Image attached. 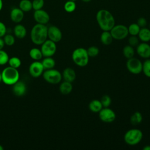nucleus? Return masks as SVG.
Wrapping results in <instances>:
<instances>
[{
  "mask_svg": "<svg viewBox=\"0 0 150 150\" xmlns=\"http://www.w3.org/2000/svg\"><path fill=\"white\" fill-rule=\"evenodd\" d=\"M96 20L99 27L103 31H110L115 23L113 15L106 9H100L97 12Z\"/></svg>",
  "mask_w": 150,
  "mask_h": 150,
  "instance_id": "f257e3e1",
  "label": "nucleus"
},
{
  "mask_svg": "<svg viewBox=\"0 0 150 150\" xmlns=\"http://www.w3.org/2000/svg\"><path fill=\"white\" fill-rule=\"evenodd\" d=\"M30 39L36 45H41L47 38V27L46 25L36 23L30 31Z\"/></svg>",
  "mask_w": 150,
  "mask_h": 150,
  "instance_id": "f03ea898",
  "label": "nucleus"
},
{
  "mask_svg": "<svg viewBox=\"0 0 150 150\" xmlns=\"http://www.w3.org/2000/svg\"><path fill=\"white\" fill-rule=\"evenodd\" d=\"M2 81L6 85H13L19 79V73L17 69L8 66L2 71Z\"/></svg>",
  "mask_w": 150,
  "mask_h": 150,
  "instance_id": "7ed1b4c3",
  "label": "nucleus"
},
{
  "mask_svg": "<svg viewBox=\"0 0 150 150\" xmlns=\"http://www.w3.org/2000/svg\"><path fill=\"white\" fill-rule=\"evenodd\" d=\"M89 56L87 49L83 47H77L72 53L71 58L73 62L79 67L86 66L89 62Z\"/></svg>",
  "mask_w": 150,
  "mask_h": 150,
  "instance_id": "20e7f679",
  "label": "nucleus"
},
{
  "mask_svg": "<svg viewBox=\"0 0 150 150\" xmlns=\"http://www.w3.org/2000/svg\"><path fill=\"white\" fill-rule=\"evenodd\" d=\"M143 138V133L139 129L132 128L128 130L124 136L125 142L129 145L139 144Z\"/></svg>",
  "mask_w": 150,
  "mask_h": 150,
  "instance_id": "39448f33",
  "label": "nucleus"
},
{
  "mask_svg": "<svg viewBox=\"0 0 150 150\" xmlns=\"http://www.w3.org/2000/svg\"><path fill=\"white\" fill-rule=\"evenodd\" d=\"M44 80L52 84H56L59 83L62 79V74L61 73L54 69L45 70L42 74Z\"/></svg>",
  "mask_w": 150,
  "mask_h": 150,
  "instance_id": "423d86ee",
  "label": "nucleus"
},
{
  "mask_svg": "<svg viewBox=\"0 0 150 150\" xmlns=\"http://www.w3.org/2000/svg\"><path fill=\"white\" fill-rule=\"evenodd\" d=\"M110 32L113 39L118 40L126 38L129 34L128 27L124 25H115Z\"/></svg>",
  "mask_w": 150,
  "mask_h": 150,
  "instance_id": "0eeeda50",
  "label": "nucleus"
},
{
  "mask_svg": "<svg viewBox=\"0 0 150 150\" xmlns=\"http://www.w3.org/2000/svg\"><path fill=\"white\" fill-rule=\"evenodd\" d=\"M126 67L128 71L134 74H138L142 71V63L140 60L134 57L128 59Z\"/></svg>",
  "mask_w": 150,
  "mask_h": 150,
  "instance_id": "6e6552de",
  "label": "nucleus"
},
{
  "mask_svg": "<svg viewBox=\"0 0 150 150\" xmlns=\"http://www.w3.org/2000/svg\"><path fill=\"white\" fill-rule=\"evenodd\" d=\"M56 43L50 39H46L41 45L40 50L43 57H52L55 54L57 50Z\"/></svg>",
  "mask_w": 150,
  "mask_h": 150,
  "instance_id": "1a4fd4ad",
  "label": "nucleus"
},
{
  "mask_svg": "<svg viewBox=\"0 0 150 150\" xmlns=\"http://www.w3.org/2000/svg\"><path fill=\"white\" fill-rule=\"evenodd\" d=\"M98 117L101 121L105 123H111L116 118L115 112L109 107H103L98 112Z\"/></svg>",
  "mask_w": 150,
  "mask_h": 150,
  "instance_id": "9d476101",
  "label": "nucleus"
},
{
  "mask_svg": "<svg viewBox=\"0 0 150 150\" xmlns=\"http://www.w3.org/2000/svg\"><path fill=\"white\" fill-rule=\"evenodd\" d=\"M45 69L41 62L35 60L29 66V72L30 75L35 78H37L42 75Z\"/></svg>",
  "mask_w": 150,
  "mask_h": 150,
  "instance_id": "9b49d317",
  "label": "nucleus"
},
{
  "mask_svg": "<svg viewBox=\"0 0 150 150\" xmlns=\"http://www.w3.org/2000/svg\"><path fill=\"white\" fill-rule=\"evenodd\" d=\"M47 38L53 42L57 43L62 38V33L58 27L52 25L47 28Z\"/></svg>",
  "mask_w": 150,
  "mask_h": 150,
  "instance_id": "f8f14e48",
  "label": "nucleus"
},
{
  "mask_svg": "<svg viewBox=\"0 0 150 150\" xmlns=\"http://www.w3.org/2000/svg\"><path fill=\"white\" fill-rule=\"evenodd\" d=\"M33 18L37 23L43 25L47 24L50 20V16L48 13L42 9L35 11L33 13Z\"/></svg>",
  "mask_w": 150,
  "mask_h": 150,
  "instance_id": "ddd939ff",
  "label": "nucleus"
},
{
  "mask_svg": "<svg viewBox=\"0 0 150 150\" xmlns=\"http://www.w3.org/2000/svg\"><path fill=\"white\" fill-rule=\"evenodd\" d=\"M137 54L142 58H150V45L147 42L139 43L136 47Z\"/></svg>",
  "mask_w": 150,
  "mask_h": 150,
  "instance_id": "4468645a",
  "label": "nucleus"
},
{
  "mask_svg": "<svg viewBox=\"0 0 150 150\" xmlns=\"http://www.w3.org/2000/svg\"><path fill=\"white\" fill-rule=\"evenodd\" d=\"M10 18L13 22L19 23L24 18V12L19 8H13L11 11Z\"/></svg>",
  "mask_w": 150,
  "mask_h": 150,
  "instance_id": "2eb2a0df",
  "label": "nucleus"
},
{
  "mask_svg": "<svg viewBox=\"0 0 150 150\" xmlns=\"http://www.w3.org/2000/svg\"><path fill=\"white\" fill-rule=\"evenodd\" d=\"M13 93L17 96H23L26 91V86L24 82L22 81H18L13 85Z\"/></svg>",
  "mask_w": 150,
  "mask_h": 150,
  "instance_id": "dca6fc26",
  "label": "nucleus"
},
{
  "mask_svg": "<svg viewBox=\"0 0 150 150\" xmlns=\"http://www.w3.org/2000/svg\"><path fill=\"white\" fill-rule=\"evenodd\" d=\"M62 78L64 81H69L70 83L73 82L76 78V73L74 70L70 67H67L63 71Z\"/></svg>",
  "mask_w": 150,
  "mask_h": 150,
  "instance_id": "f3484780",
  "label": "nucleus"
},
{
  "mask_svg": "<svg viewBox=\"0 0 150 150\" xmlns=\"http://www.w3.org/2000/svg\"><path fill=\"white\" fill-rule=\"evenodd\" d=\"M13 33L16 38L22 39L26 36L27 31L26 28L23 25L18 23L13 28Z\"/></svg>",
  "mask_w": 150,
  "mask_h": 150,
  "instance_id": "a211bd4d",
  "label": "nucleus"
},
{
  "mask_svg": "<svg viewBox=\"0 0 150 150\" xmlns=\"http://www.w3.org/2000/svg\"><path fill=\"white\" fill-rule=\"evenodd\" d=\"M138 36L139 39L142 42H148L150 41V29L145 27L141 28Z\"/></svg>",
  "mask_w": 150,
  "mask_h": 150,
  "instance_id": "6ab92c4d",
  "label": "nucleus"
},
{
  "mask_svg": "<svg viewBox=\"0 0 150 150\" xmlns=\"http://www.w3.org/2000/svg\"><path fill=\"white\" fill-rule=\"evenodd\" d=\"M73 90V85L71 83L64 81L59 86V91L63 95L69 94Z\"/></svg>",
  "mask_w": 150,
  "mask_h": 150,
  "instance_id": "aec40b11",
  "label": "nucleus"
},
{
  "mask_svg": "<svg viewBox=\"0 0 150 150\" xmlns=\"http://www.w3.org/2000/svg\"><path fill=\"white\" fill-rule=\"evenodd\" d=\"M103 108V105L98 100H93L88 104L89 110L93 112H98Z\"/></svg>",
  "mask_w": 150,
  "mask_h": 150,
  "instance_id": "412c9836",
  "label": "nucleus"
},
{
  "mask_svg": "<svg viewBox=\"0 0 150 150\" xmlns=\"http://www.w3.org/2000/svg\"><path fill=\"white\" fill-rule=\"evenodd\" d=\"M101 42L104 45H110L112 40L113 38L110 31H103L100 36Z\"/></svg>",
  "mask_w": 150,
  "mask_h": 150,
  "instance_id": "4be33fe9",
  "label": "nucleus"
},
{
  "mask_svg": "<svg viewBox=\"0 0 150 150\" xmlns=\"http://www.w3.org/2000/svg\"><path fill=\"white\" fill-rule=\"evenodd\" d=\"M41 62L45 70L53 69L56 64L55 60L52 57H45Z\"/></svg>",
  "mask_w": 150,
  "mask_h": 150,
  "instance_id": "5701e85b",
  "label": "nucleus"
},
{
  "mask_svg": "<svg viewBox=\"0 0 150 150\" xmlns=\"http://www.w3.org/2000/svg\"><path fill=\"white\" fill-rule=\"evenodd\" d=\"M19 8L24 12H28L32 10V4L30 0H21L19 4Z\"/></svg>",
  "mask_w": 150,
  "mask_h": 150,
  "instance_id": "b1692460",
  "label": "nucleus"
},
{
  "mask_svg": "<svg viewBox=\"0 0 150 150\" xmlns=\"http://www.w3.org/2000/svg\"><path fill=\"white\" fill-rule=\"evenodd\" d=\"M29 56L30 58L34 60H40L43 57L41 50L36 47L32 48L30 50Z\"/></svg>",
  "mask_w": 150,
  "mask_h": 150,
  "instance_id": "393cba45",
  "label": "nucleus"
},
{
  "mask_svg": "<svg viewBox=\"0 0 150 150\" xmlns=\"http://www.w3.org/2000/svg\"><path fill=\"white\" fill-rule=\"evenodd\" d=\"M122 54L127 59L133 57L135 54V50L134 47L129 45H126L122 49Z\"/></svg>",
  "mask_w": 150,
  "mask_h": 150,
  "instance_id": "a878e982",
  "label": "nucleus"
},
{
  "mask_svg": "<svg viewBox=\"0 0 150 150\" xmlns=\"http://www.w3.org/2000/svg\"><path fill=\"white\" fill-rule=\"evenodd\" d=\"M143 120V117L142 114L139 111L135 112L130 118V121L132 125H138Z\"/></svg>",
  "mask_w": 150,
  "mask_h": 150,
  "instance_id": "bb28decb",
  "label": "nucleus"
},
{
  "mask_svg": "<svg viewBox=\"0 0 150 150\" xmlns=\"http://www.w3.org/2000/svg\"><path fill=\"white\" fill-rule=\"evenodd\" d=\"M140 29L141 28L138 26V25L137 23H131L128 27L129 34L132 36H137L140 30Z\"/></svg>",
  "mask_w": 150,
  "mask_h": 150,
  "instance_id": "cd10ccee",
  "label": "nucleus"
},
{
  "mask_svg": "<svg viewBox=\"0 0 150 150\" xmlns=\"http://www.w3.org/2000/svg\"><path fill=\"white\" fill-rule=\"evenodd\" d=\"M8 63L9 66L15 69H18L21 66L22 63H21V59L19 57L13 56L9 59Z\"/></svg>",
  "mask_w": 150,
  "mask_h": 150,
  "instance_id": "c85d7f7f",
  "label": "nucleus"
},
{
  "mask_svg": "<svg viewBox=\"0 0 150 150\" xmlns=\"http://www.w3.org/2000/svg\"><path fill=\"white\" fill-rule=\"evenodd\" d=\"M76 8V5L74 1L69 0L64 5V9L65 11H66L68 13L73 12L75 11Z\"/></svg>",
  "mask_w": 150,
  "mask_h": 150,
  "instance_id": "c756f323",
  "label": "nucleus"
},
{
  "mask_svg": "<svg viewBox=\"0 0 150 150\" xmlns=\"http://www.w3.org/2000/svg\"><path fill=\"white\" fill-rule=\"evenodd\" d=\"M144 75L150 78V59H146L142 63V71Z\"/></svg>",
  "mask_w": 150,
  "mask_h": 150,
  "instance_id": "7c9ffc66",
  "label": "nucleus"
},
{
  "mask_svg": "<svg viewBox=\"0 0 150 150\" xmlns=\"http://www.w3.org/2000/svg\"><path fill=\"white\" fill-rule=\"evenodd\" d=\"M87 53L90 57H95L99 54V49L96 46H90L87 49Z\"/></svg>",
  "mask_w": 150,
  "mask_h": 150,
  "instance_id": "2f4dec72",
  "label": "nucleus"
},
{
  "mask_svg": "<svg viewBox=\"0 0 150 150\" xmlns=\"http://www.w3.org/2000/svg\"><path fill=\"white\" fill-rule=\"evenodd\" d=\"M3 40L4 41L5 45L7 46H12L15 42V39L14 36L11 34H5L4 36Z\"/></svg>",
  "mask_w": 150,
  "mask_h": 150,
  "instance_id": "473e14b6",
  "label": "nucleus"
},
{
  "mask_svg": "<svg viewBox=\"0 0 150 150\" xmlns=\"http://www.w3.org/2000/svg\"><path fill=\"white\" fill-rule=\"evenodd\" d=\"M9 59V57L8 53L2 49L0 50V65L6 64L8 63Z\"/></svg>",
  "mask_w": 150,
  "mask_h": 150,
  "instance_id": "72a5a7b5",
  "label": "nucleus"
},
{
  "mask_svg": "<svg viewBox=\"0 0 150 150\" xmlns=\"http://www.w3.org/2000/svg\"><path fill=\"white\" fill-rule=\"evenodd\" d=\"M32 9L35 11L42 9L44 6L45 1L44 0H33L32 2Z\"/></svg>",
  "mask_w": 150,
  "mask_h": 150,
  "instance_id": "f704fd0d",
  "label": "nucleus"
},
{
  "mask_svg": "<svg viewBox=\"0 0 150 150\" xmlns=\"http://www.w3.org/2000/svg\"><path fill=\"white\" fill-rule=\"evenodd\" d=\"M100 101L103 107H109L111 104V98L108 95H104L101 97Z\"/></svg>",
  "mask_w": 150,
  "mask_h": 150,
  "instance_id": "c9c22d12",
  "label": "nucleus"
},
{
  "mask_svg": "<svg viewBox=\"0 0 150 150\" xmlns=\"http://www.w3.org/2000/svg\"><path fill=\"white\" fill-rule=\"evenodd\" d=\"M128 42L129 45L132 47H137V46L139 43V39L137 36L131 35L128 39Z\"/></svg>",
  "mask_w": 150,
  "mask_h": 150,
  "instance_id": "e433bc0d",
  "label": "nucleus"
},
{
  "mask_svg": "<svg viewBox=\"0 0 150 150\" xmlns=\"http://www.w3.org/2000/svg\"><path fill=\"white\" fill-rule=\"evenodd\" d=\"M137 23L138 25V26L142 28H144L147 25V21L146 20L145 18H143V17H140L139 18H138V19L137 20Z\"/></svg>",
  "mask_w": 150,
  "mask_h": 150,
  "instance_id": "4c0bfd02",
  "label": "nucleus"
},
{
  "mask_svg": "<svg viewBox=\"0 0 150 150\" xmlns=\"http://www.w3.org/2000/svg\"><path fill=\"white\" fill-rule=\"evenodd\" d=\"M6 33V25L0 21V38H2Z\"/></svg>",
  "mask_w": 150,
  "mask_h": 150,
  "instance_id": "58836bf2",
  "label": "nucleus"
},
{
  "mask_svg": "<svg viewBox=\"0 0 150 150\" xmlns=\"http://www.w3.org/2000/svg\"><path fill=\"white\" fill-rule=\"evenodd\" d=\"M5 45L4 41L2 38H0V50H2Z\"/></svg>",
  "mask_w": 150,
  "mask_h": 150,
  "instance_id": "ea45409f",
  "label": "nucleus"
},
{
  "mask_svg": "<svg viewBox=\"0 0 150 150\" xmlns=\"http://www.w3.org/2000/svg\"><path fill=\"white\" fill-rule=\"evenodd\" d=\"M142 149H143L144 150H150V145H145Z\"/></svg>",
  "mask_w": 150,
  "mask_h": 150,
  "instance_id": "a19ab883",
  "label": "nucleus"
},
{
  "mask_svg": "<svg viewBox=\"0 0 150 150\" xmlns=\"http://www.w3.org/2000/svg\"><path fill=\"white\" fill-rule=\"evenodd\" d=\"M3 7V1L2 0H0V11L2 10Z\"/></svg>",
  "mask_w": 150,
  "mask_h": 150,
  "instance_id": "79ce46f5",
  "label": "nucleus"
},
{
  "mask_svg": "<svg viewBox=\"0 0 150 150\" xmlns=\"http://www.w3.org/2000/svg\"><path fill=\"white\" fill-rule=\"evenodd\" d=\"M83 2H90V1H91V0H82Z\"/></svg>",
  "mask_w": 150,
  "mask_h": 150,
  "instance_id": "37998d69",
  "label": "nucleus"
},
{
  "mask_svg": "<svg viewBox=\"0 0 150 150\" xmlns=\"http://www.w3.org/2000/svg\"><path fill=\"white\" fill-rule=\"evenodd\" d=\"M3 149H4L3 146L1 145H0V150H3Z\"/></svg>",
  "mask_w": 150,
  "mask_h": 150,
  "instance_id": "c03bdc74",
  "label": "nucleus"
},
{
  "mask_svg": "<svg viewBox=\"0 0 150 150\" xmlns=\"http://www.w3.org/2000/svg\"><path fill=\"white\" fill-rule=\"evenodd\" d=\"M2 81V76H1V73H0V83Z\"/></svg>",
  "mask_w": 150,
  "mask_h": 150,
  "instance_id": "a18cd8bd",
  "label": "nucleus"
},
{
  "mask_svg": "<svg viewBox=\"0 0 150 150\" xmlns=\"http://www.w3.org/2000/svg\"><path fill=\"white\" fill-rule=\"evenodd\" d=\"M70 1H76V0H70Z\"/></svg>",
  "mask_w": 150,
  "mask_h": 150,
  "instance_id": "49530a36",
  "label": "nucleus"
},
{
  "mask_svg": "<svg viewBox=\"0 0 150 150\" xmlns=\"http://www.w3.org/2000/svg\"><path fill=\"white\" fill-rule=\"evenodd\" d=\"M149 29H150V24H149Z\"/></svg>",
  "mask_w": 150,
  "mask_h": 150,
  "instance_id": "de8ad7c7",
  "label": "nucleus"
}]
</instances>
